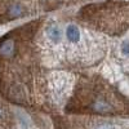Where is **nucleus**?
I'll list each match as a JSON object with an SVG mask.
<instances>
[{
  "mask_svg": "<svg viewBox=\"0 0 129 129\" xmlns=\"http://www.w3.org/2000/svg\"><path fill=\"white\" fill-rule=\"evenodd\" d=\"M66 36L70 43H78L80 40V31L75 25H70L66 28Z\"/></svg>",
  "mask_w": 129,
  "mask_h": 129,
  "instance_id": "nucleus-1",
  "label": "nucleus"
},
{
  "mask_svg": "<svg viewBox=\"0 0 129 129\" xmlns=\"http://www.w3.org/2000/svg\"><path fill=\"white\" fill-rule=\"evenodd\" d=\"M93 129H116L114 124H110V123H103V124H98L95 125Z\"/></svg>",
  "mask_w": 129,
  "mask_h": 129,
  "instance_id": "nucleus-3",
  "label": "nucleus"
},
{
  "mask_svg": "<svg viewBox=\"0 0 129 129\" xmlns=\"http://www.w3.org/2000/svg\"><path fill=\"white\" fill-rule=\"evenodd\" d=\"M47 34H48L49 39L54 40V41H57V40L61 39V30H59L58 27H56V26L49 27V28L47 30Z\"/></svg>",
  "mask_w": 129,
  "mask_h": 129,
  "instance_id": "nucleus-2",
  "label": "nucleus"
}]
</instances>
